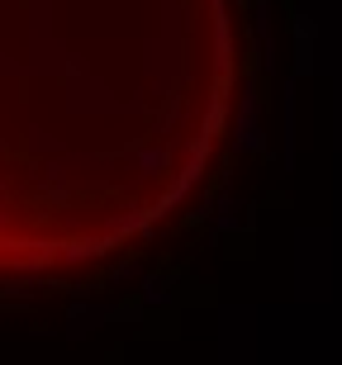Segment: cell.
<instances>
[{
  "instance_id": "obj_1",
  "label": "cell",
  "mask_w": 342,
  "mask_h": 365,
  "mask_svg": "<svg viewBox=\"0 0 342 365\" xmlns=\"http://www.w3.org/2000/svg\"><path fill=\"white\" fill-rule=\"evenodd\" d=\"M223 0H0V280H62L191 200L228 128Z\"/></svg>"
}]
</instances>
